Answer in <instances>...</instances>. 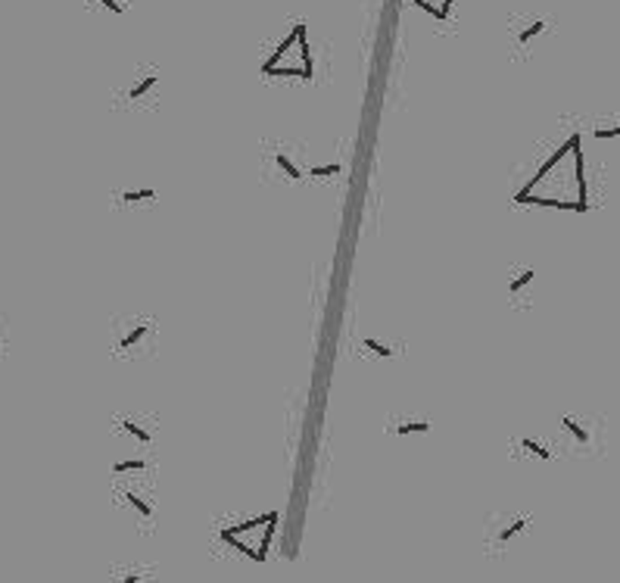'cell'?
<instances>
[{"label": "cell", "mask_w": 620, "mask_h": 583, "mask_svg": "<svg viewBox=\"0 0 620 583\" xmlns=\"http://www.w3.org/2000/svg\"><path fill=\"white\" fill-rule=\"evenodd\" d=\"M110 353L122 362H143L159 353V324L150 312H119L110 324Z\"/></svg>", "instance_id": "cell-1"}, {"label": "cell", "mask_w": 620, "mask_h": 583, "mask_svg": "<svg viewBox=\"0 0 620 583\" xmlns=\"http://www.w3.org/2000/svg\"><path fill=\"white\" fill-rule=\"evenodd\" d=\"M262 72L265 75L312 78V51H309V35H306L303 22H297V28L281 41V47L268 57V63L262 66Z\"/></svg>", "instance_id": "cell-2"}, {"label": "cell", "mask_w": 620, "mask_h": 583, "mask_svg": "<svg viewBox=\"0 0 620 583\" xmlns=\"http://www.w3.org/2000/svg\"><path fill=\"white\" fill-rule=\"evenodd\" d=\"M159 88H162L159 66H137L128 82L116 91L112 106H116V110H128V113L156 110V106H159Z\"/></svg>", "instance_id": "cell-3"}, {"label": "cell", "mask_w": 620, "mask_h": 583, "mask_svg": "<svg viewBox=\"0 0 620 583\" xmlns=\"http://www.w3.org/2000/svg\"><path fill=\"white\" fill-rule=\"evenodd\" d=\"M306 153L293 141H275L265 144L262 150V175L275 178L281 184H299L309 178V166H306Z\"/></svg>", "instance_id": "cell-4"}, {"label": "cell", "mask_w": 620, "mask_h": 583, "mask_svg": "<svg viewBox=\"0 0 620 583\" xmlns=\"http://www.w3.org/2000/svg\"><path fill=\"white\" fill-rule=\"evenodd\" d=\"M112 437H122L131 449H141V453H150V449L159 443L162 437V418L156 412H122L112 415Z\"/></svg>", "instance_id": "cell-5"}, {"label": "cell", "mask_w": 620, "mask_h": 583, "mask_svg": "<svg viewBox=\"0 0 620 583\" xmlns=\"http://www.w3.org/2000/svg\"><path fill=\"white\" fill-rule=\"evenodd\" d=\"M558 428H562V449H568V453H574V455H595L605 447L601 424L593 422V415L564 412Z\"/></svg>", "instance_id": "cell-6"}, {"label": "cell", "mask_w": 620, "mask_h": 583, "mask_svg": "<svg viewBox=\"0 0 620 583\" xmlns=\"http://www.w3.org/2000/svg\"><path fill=\"white\" fill-rule=\"evenodd\" d=\"M533 525L530 515H511V512H490L484 518V552L490 558H502L511 549L517 537Z\"/></svg>", "instance_id": "cell-7"}, {"label": "cell", "mask_w": 620, "mask_h": 583, "mask_svg": "<svg viewBox=\"0 0 620 583\" xmlns=\"http://www.w3.org/2000/svg\"><path fill=\"white\" fill-rule=\"evenodd\" d=\"M116 506L128 509L131 521L141 533H153L156 518H159V509H156V499L150 493L137 490L131 484H119L116 486Z\"/></svg>", "instance_id": "cell-8"}, {"label": "cell", "mask_w": 620, "mask_h": 583, "mask_svg": "<svg viewBox=\"0 0 620 583\" xmlns=\"http://www.w3.org/2000/svg\"><path fill=\"white\" fill-rule=\"evenodd\" d=\"M546 32H549V19L543 16H515L508 19V53L515 59H527Z\"/></svg>", "instance_id": "cell-9"}, {"label": "cell", "mask_w": 620, "mask_h": 583, "mask_svg": "<svg viewBox=\"0 0 620 583\" xmlns=\"http://www.w3.org/2000/svg\"><path fill=\"white\" fill-rule=\"evenodd\" d=\"M390 437H412V434H430L433 431V422L424 418V415H412V412H396L387 418L384 424Z\"/></svg>", "instance_id": "cell-10"}, {"label": "cell", "mask_w": 620, "mask_h": 583, "mask_svg": "<svg viewBox=\"0 0 620 583\" xmlns=\"http://www.w3.org/2000/svg\"><path fill=\"white\" fill-rule=\"evenodd\" d=\"M537 284V268L515 266L508 272V303L511 306H530V291Z\"/></svg>", "instance_id": "cell-11"}, {"label": "cell", "mask_w": 620, "mask_h": 583, "mask_svg": "<svg viewBox=\"0 0 620 583\" xmlns=\"http://www.w3.org/2000/svg\"><path fill=\"white\" fill-rule=\"evenodd\" d=\"M156 200H159V194H156V188H150V184H143V188H137V190H112V206L116 209L156 206Z\"/></svg>", "instance_id": "cell-12"}, {"label": "cell", "mask_w": 620, "mask_h": 583, "mask_svg": "<svg viewBox=\"0 0 620 583\" xmlns=\"http://www.w3.org/2000/svg\"><path fill=\"white\" fill-rule=\"evenodd\" d=\"M511 453H523V455H530V459H539V462H552L555 459V449L549 447L546 440H533V437H515L511 440Z\"/></svg>", "instance_id": "cell-13"}, {"label": "cell", "mask_w": 620, "mask_h": 583, "mask_svg": "<svg viewBox=\"0 0 620 583\" xmlns=\"http://www.w3.org/2000/svg\"><path fill=\"white\" fill-rule=\"evenodd\" d=\"M359 346H365V350L371 353L375 359H393L396 353H399V344H393V340H384V338H375V334H365V338H359Z\"/></svg>", "instance_id": "cell-14"}, {"label": "cell", "mask_w": 620, "mask_h": 583, "mask_svg": "<svg viewBox=\"0 0 620 583\" xmlns=\"http://www.w3.org/2000/svg\"><path fill=\"white\" fill-rule=\"evenodd\" d=\"M143 471H153V462L143 459V455L112 462V474H116V478H137V474H143Z\"/></svg>", "instance_id": "cell-15"}, {"label": "cell", "mask_w": 620, "mask_h": 583, "mask_svg": "<svg viewBox=\"0 0 620 583\" xmlns=\"http://www.w3.org/2000/svg\"><path fill=\"white\" fill-rule=\"evenodd\" d=\"M412 4H418L421 10L433 13L437 19H446V16H449V7H453V0H412Z\"/></svg>", "instance_id": "cell-16"}, {"label": "cell", "mask_w": 620, "mask_h": 583, "mask_svg": "<svg viewBox=\"0 0 620 583\" xmlns=\"http://www.w3.org/2000/svg\"><path fill=\"white\" fill-rule=\"evenodd\" d=\"M88 4H97V7H104L106 13H112V16L128 13V0H88Z\"/></svg>", "instance_id": "cell-17"}, {"label": "cell", "mask_w": 620, "mask_h": 583, "mask_svg": "<svg viewBox=\"0 0 620 583\" xmlns=\"http://www.w3.org/2000/svg\"><path fill=\"white\" fill-rule=\"evenodd\" d=\"M593 137L595 141H608V137H620V122H601V125H595L593 128Z\"/></svg>", "instance_id": "cell-18"}, {"label": "cell", "mask_w": 620, "mask_h": 583, "mask_svg": "<svg viewBox=\"0 0 620 583\" xmlns=\"http://www.w3.org/2000/svg\"><path fill=\"white\" fill-rule=\"evenodd\" d=\"M343 166L340 162H330V166H309V178H330V175H340Z\"/></svg>", "instance_id": "cell-19"}, {"label": "cell", "mask_w": 620, "mask_h": 583, "mask_svg": "<svg viewBox=\"0 0 620 583\" xmlns=\"http://www.w3.org/2000/svg\"><path fill=\"white\" fill-rule=\"evenodd\" d=\"M7 346V330H4V324H0V350Z\"/></svg>", "instance_id": "cell-20"}]
</instances>
